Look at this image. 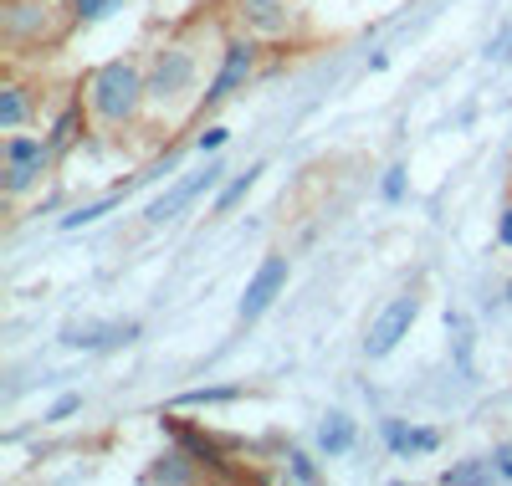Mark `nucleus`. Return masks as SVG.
I'll use <instances>...</instances> for the list:
<instances>
[{
  "instance_id": "nucleus-27",
  "label": "nucleus",
  "mask_w": 512,
  "mask_h": 486,
  "mask_svg": "<svg viewBox=\"0 0 512 486\" xmlns=\"http://www.w3.org/2000/svg\"><path fill=\"white\" fill-rule=\"evenodd\" d=\"M497 236H502V246H512V205L502 210V231H497Z\"/></svg>"
},
{
  "instance_id": "nucleus-18",
  "label": "nucleus",
  "mask_w": 512,
  "mask_h": 486,
  "mask_svg": "<svg viewBox=\"0 0 512 486\" xmlns=\"http://www.w3.org/2000/svg\"><path fill=\"white\" fill-rule=\"evenodd\" d=\"M118 205V195H103V200H93V205H77L72 215H62V231H77V226H93V220H103L108 210Z\"/></svg>"
},
{
  "instance_id": "nucleus-7",
  "label": "nucleus",
  "mask_w": 512,
  "mask_h": 486,
  "mask_svg": "<svg viewBox=\"0 0 512 486\" xmlns=\"http://www.w3.org/2000/svg\"><path fill=\"white\" fill-rule=\"evenodd\" d=\"M287 272H292V267H287V256H267L262 267H256V277L246 282V297H241V307H236V318H241V323H256V318H262L267 307L282 297Z\"/></svg>"
},
{
  "instance_id": "nucleus-24",
  "label": "nucleus",
  "mask_w": 512,
  "mask_h": 486,
  "mask_svg": "<svg viewBox=\"0 0 512 486\" xmlns=\"http://www.w3.org/2000/svg\"><path fill=\"white\" fill-rule=\"evenodd\" d=\"M492 461H497V476L512 481V440H497V446H492Z\"/></svg>"
},
{
  "instance_id": "nucleus-23",
  "label": "nucleus",
  "mask_w": 512,
  "mask_h": 486,
  "mask_svg": "<svg viewBox=\"0 0 512 486\" xmlns=\"http://www.w3.org/2000/svg\"><path fill=\"white\" fill-rule=\"evenodd\" d=\"M507 57H512V21L497 31V41L487 47V62H507Z\"/></svg>"
},
{
  "instance_id": "nucleus-11",
  "label": "nucleus",
  "mask_w": 512,
  "mask_h": 486,
  "mask_svg": "<svg viewBox=\"0 0 512 486\" xmlns=\"http://www.w3.org/2000/svg\"><path fill=\"white\" fill-rule=\"evenodd\" d=\"M384 446H390L400 461H410V456H431L441 446V435L436 430H415L410 420H384Z\"/></svg>"
},
{
  "instance_id": "nucleus-15",
  "label": "nucleus",
  "mask_w": 512,
  "mask_h": 486,
  "mask_svg": "<svg viewBox=\"0 0 512 486\" xmlns=\"http://www.w3.org/2000/svg\"><path fill=\"white\" fill-rule=\"evenodd\" d=\"M195 451L185 446V451H164L149 471H144V481H200V466H185Z\"/></svg>"
},
{
  "instance_id": "nucleus-19",
  "label": "nucleus",
  "mask_w": 512,
  "mask_h": 486,
  "mask_svg": "<svg viewBox=\"0 0 512 486\" xmlns=\"http://www.w3.org/2000/svg\"><path fill=\"white\" fill-rule=\"evenodd\" d=\"M231 400H241V389H190V394H180V405H231Z\"/></svg>"
},
{
  "instance_id": "nucleus-14",
  "label": "nucleus",
  "mask_w": 512,
  "mask_h": 486,
  "mask_svg": "<svg viewBox=\"0 0 512 486\" xmlns=\"http://www.w3.org/2000/svg\"><path fill=\"white\" fill-rule=\"evenodd\" d=\"M26 118H31L26 87H21V82H6V87H0V134H16V128H26Z\"/></svg>"
},
{
  "instance_id": "nucleus-17",
  "label": "nucleus",
  "mask_w": 512,
  "mask_h": 486,
  "mask_svg": "<svg viewBox=\"0 0 512 486\" xmlns=\"http://www.w3.org/2000/svg\"><path fill=\"white\" fill-rule=\"evenodd\" d=\"M82 108H88V103H82ZM82 108H67V113H62V118L52 123V134H47V139H52V149H57V154H67V149L77 144V128H82Z\"/></svg>"
},
{
  "instance_id": "nucleus-5",
  "label": "nucleus",
  "mask_w": 512,
  "mask_h": 486,
  "mask_svg": "<svg viewBox=\"0 0 512 486\" xmlns=\"http://www.w3.org/2000/svg\"><path fill=\"white\" fill-rule=\"evenodd\" d=\"M415 318H420V297L415 292H400L384 313L369 323V338H364V353L369 359H390V353L410 338V328H415Z\"/></svg>"
},
{
  "instance_id": "nucleus-6",
  "label": "nucleus",
  "mask_w": 512,
  "mask_h": 486,
  "mask_svg": "<svg viewBox=\"0 0 512 486\" xmlns=\"http://www.w3.org/2000/svg\"><path fill=\"white\" fill-rule=\"evenodd\" d=\"M251 72H256V36L246 31V36L226 41L221 67H216V77H210V87H205V108L226 103V98L236 93V87H246V82H251Z\"/></svg>"
},
{
  "instance_id": "nucleus-28",
  "label": "nucleus",
  "mask_w": 512,
  "mask_h": 486,
  "mask_svg": "<svg viewBox=\"0 0 512 486\" xmlns=\"http://www.w3.org/2000/svg\"><path fill=\"white\" fill-rule=\"evenodd\" d=\"M507 302H512V282H507Z\"/></svg>"
},
{
  "instance_id": "nucleus-12",
  "label": "nucleus",
  "mask_w": 512,
  "mask_h": 486,
  "mask_svg": "<svg viewBox=\"0 0 512 486\" xmlns=\"http://www.w3.org/2000/svg\"><path fill=\"white\" fill-rule=\"evenodd\" d=\"M354 440H359V430H354V420H349L344 410H328V415H323V425H318V451H323L328 461L349 456Z\"/></svg>"
},
{
  "instance_id": "nucleus-4",
  "label": "nucleus",
  "mask_w": 512,
  "mask_h": 486,
  "mask_svg": "<svg viewBox=\"0 0 512 486\" xmlns=\"http://www.w3.org/2000/svg\"><path fill=\"white\" fill-rule=\"evenodd\" d=\"M6 164H0V174H6V195L16 200V195H26V190H36L41 180L52 174V164H57V149H52V139H41V134H6V154H0Z\"/></svg>"
},
{
  "instance_id": "nucleus-1",
  "label": "nucleus",
  "mask_w": 512,
  "mask_h": 486,
  "mask_svg": "<svg viewBox=\"0 0 512 486\" xmlns=\"http://www.w3.org/2000/svg\"><path fill=\"white\" fill-rule=\"evenodd\" d=\"M205 26H190L180 36H169L149 57V113L159 123H180L195 108H205Z\"/></svg>"
},
{
  "instance_id": "nucleus-16",
  "label": "nucleus",
  "mask_w": 512,
  "mask_h": 486,
  "mask_svg": "<svg viewBox=\"0 0 512 486\" xmlns=\"http://www.w3.org/2000/svg\"><path fill=\"white\" fill-rule=\"evenodd\" d=\"M256 180H262V164H251V169H241L236 180H231V185H226V190L216 195V215H226L231 205H241V200L251 195V185H256Z\"/></svg>"
},
{
  "instance_id": "nucleus-22",
  "label": "nucleus",
  "mask_w": 512,
  "mask_h": 486,
  "mask_svg": "<svg viewBox=\"0 0 512 486\" xmlns=\"http://www.w3.org/2000/svg\"><path fill=\"white\" fill-rule=\"evenodd\" d=\"M123 6V0H77V16L82 21H103L108 11H118Z\"/></svg>"
},
{
  "instance_id": "nucleus-2",
  "label": "nucleus",
  "mask_w": 512,
  "mask_h": 486,
  "mask_svg": "<svg viewBox=\"0 0 512 486\" xmlns=\"http://www.w3.org/2000/svg\"><path fill=\"white\" fill-rule=\"evenodd\" d=\"M82 103H88L93 123L108 128V134L139 123V113L149 108V67L139 57H113L93 67L88 82H82Z\"/></svg>"
},
{
  "instance_id": "nucleus-13",
  "label": "nucleus",
  "mask_w": 512,
  "mask_h": 486,
  "mask_svg": "<svg viewBox=\"0 0 512 486\" xmlns=\"http://www.w3.org/2000/svg\"><path fill=\"white\" fill-rule=\"evenodd\" d=\"M441 481L446 486H487V481H497V461L492 456H466V461L446 466Z\"/></svg>"
},
{
  "instance_id": "nucleus-20",
  "label": "nucleus",
  "mask_w": 512,
  "mask_h": 486,
  "mask_svg": "<svg viewBox=\"0 0 512 486\" xmlns=\"http://www.w3.org/2000/svg\"><path fill=\"white\" fill-rule=\"evenodd\" d=\"M287 476H292V481H318L313 456H308V451H287Z\"/></svg>"
},
{
  "instance_id": "nucleus-9",
  "label": "nucleus",
  "mask_w": 512,
  "mask_h": 486,
  "mask_svg": "<svg viewBox=\"0 0 512 486\" xmlns=\"http://www.w3.org/2000/svg\"><path fill=\"white\" fill-rule=\"evenodd\" d=\"M139 338V323H67L62 328V343L67 348H118V343H134Z\"/></svg>"
},
{
  "instance_id": "nucleus-26",
  "label": "nucleus",
  "mask_w": 512,
  "mask_h": 486,
  "mask_svg": "<svg viewBox=\"0 0 512 486\" xmlns=\"http://www.w3.org/2000/svg\"><path fill=\"white\" fill-rule=\"evenodd\" d=\"M400 195H405V169L395 164L390 174H384V200H400Z\"/></svg>"
},
{
  "instance_id": "nucleus-25",
  "label": "nucleus",
  "mask_w": 512,
  "mask_h": 486,
  "mask_svg": "<svg viewBox=\"0 0 512 486\" xmlns=\"http://www.w3.org/2000/svg\"><path fill=\"white\" fill-rule=\"evenodd\" d=\"M226 139H231V134H226V128H205V134L195 139V149H200V154H216V149H221Z\"/></svg>"
},
{
  "instance_id": "nucleus-10",
  "label": "nucleus",
  "mask_w": 512,
  "mask_h": 486,
  "mask_svg": "<svg viewBox=\"0 0 512 486\" xmlns=\"http://www.w3.org/2000/svg\"><path fill=\"white\" fill-rule=\"evenodd\" d=\"M236 16L251 36H287L292 31L287 0H236Z\"/></svg>"
},
{
  "instance_id": "nucleus-3",
  "label": "nucleus",
  "mask_w": 512,
  "mask_h": 486,
  "mask_svg": "<svg viewBox=\"0 0 512 486\" xmlns=\"http://www.w3.org/2000/svg\"><path fill=\"white\" fill-rule=\"evenodd\" d=\"M77 0H6L0 6V36L16 52H36V47H57L67 41V31L77 26Z\"/></svg>"
},
{
  "instance_id": "nucleus-21",
  "label": "nucleus",
  "mask_w": 512,
  "mask_h": 486,
  "mask_svg": "<svg viewBox=\"0 0 512 486\" xmlns=\"http://www.w3.org/2000/svg\"><path fill=\"white\" fill-rule=\"evenodd\" d=\"M82 410V394H62V400L47 410V415H41V420H47V425H62V420H72Z\"/></svg>"
},
{
  "instance_id": "nucleus-8",
  "label": "nucleus",
  "mask_w": 512,
  "mask_h": 486,
  "mask_svg": "<svg viewBox=\"0 0 512 486\" xmlns=\"http://www.w3.org/2000/svg\"><path fill=\"white\" fill-rule=\"evenodd\" d=\"M221 174H226L221 164H205L200 174H190V180L169 185V190H164V195H159V200L144 210V215H149V226H164V220H175V215H180L185 205H195L205 190H216V185H221Z\"/></svg>"
}]
</instances>
